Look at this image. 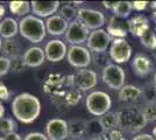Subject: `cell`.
Segmentation results:
<instances>
[{"label":"cell","instance_id":"cell-1","mask_svg":"<svg viewBox=\"0 0 156 140\" xmlns=\"http://www.w3.org/2000/svg\"><path fill=\"white\" fill-rule=\"evenodd\" d=\"M12 113L23 124H32L41 113V102L32 93L22 92L15 96L11 104Z\"/></svg>","mask_w":156,"mask_h":140},{"label":"cell","instance_id":"cell-2","mask_svg":"<svg viewBox=\"0 0 156 140\" xmlns=\"http://www.w3.org/2000/svg\"><path fill=\"white\" fill-rule=\"evenodd\" d=\"M19 32L22 38L33 43H39L46 38V22L35 15H27L19 22Z\"/></svg>","mask_w":156,"mask_h":140},{"label":"cell","instance_id":"cell-3","mask_svg":"<svg viewBox=\"0 0 156 140\" xmlns=\"http://www.w3.org/2000/svg\"><path fill=\"white\" fill-rule=\"evenodd\" d=\"M118 116V127L122 128L129 133H135L141 131L146 126L147 120L143 117L141 109L136 107H125L121 109Z\"/></svg>","mask_w":156,"mask_h":140},{"label":"cell","instance_id":"cell-4","mask_svg":"<svg viewBox=\"0 0 156 140\" xmlns=\"http://www.w3.org/2000/svg\"><path fill=\"white\" fill-rule=\"evenodd\" d=\"M85 105L87 111L97 117L100 118L101 116L107 113L110 111L111 106H112V100L111 97L104 91H92L87 97H86V102Z\"/></svg>","mask_w":156,"mask_h":140},{"label":"cell","instance_id":"cell-5","mask_svg":"<svg viewBox=\"0 0 156 140\" xmlns=\"http://www.w3.org/2000/svg\"><path fill=\"white\" fill-rule=\"evenodd\" d=\"M125 75L124 69L118 64L111 63L107 67L103 69V82L111 88L112 90H120L125 87Z\"/></svg>","mask_w":156,"mask_h":140},{"label":"cell","instance_id":"cell-6","mask_svg":"<svg viewBox=\"0 0 156 140\" xmlns=\"http://www.w3.org/2000/svg\"><path fill=\"white\" fill-rule=\"evenodd\" d=\"M90 36V29L79 20H73L69 23L65 33V40L71 46H80L87 41Z\"/></svg>","mask_w":156,"mask_h":140},{"label":"cell","instance_id":"cell-7","mask_svg":"<svg viewBox=\"0 0 156 140\" xmlns=\"http://www.w3.org/2000/svg\"><path fill=\"white\" fill-rule=\"evenodd\" d=\"M66 59L69 64L78 69H86L92 61V55L87 48L82 46H70L68 49Z\"/></svg>","mask_w":156,"mask_h":140},{"label":"cell","instance_id":"cell-8","mask_svg":"<svg viewBox=\"0 0 156 140\" xmlns=\"http://www.w3.org/2000/svg\"><path fill=\"white\" fill-rule=\"evenodd\" d=\"M77 20L83 22L89 29L97 31L101 29L105 25V15L103 12L92 8H79L77 13Z\"/></svg>","mask_w":156,"mask_h":140},{"label":"cell","instance_id":"cell-9","mask_svg":"<svg viewBox=\"0 0 156 140\" xmlns=\"http://www.w3.org/2000/svg\"><path fill=\"white\" fill-rule=\"evenodd\" d=\"M111 43H112V36L103 28L97 29V31H92L89 39L86 41L87 49L93 53L106 52Z\"/></svg>","mask_w":156,"mask_h":140},{"label":"cell","instance_id":"cell-10","mask_svg":"<svg viewBox=\"0 0 156 140\" xmlns=\"http://www.w3.org/2000/svg\"><path fill=\"white\" fill-rule=\"evenodd\" d=\"M110 57L117 64L129 61L132 56V47L126 39H114L110 47Z\"/></svg>","mask_w":156,"mask_h":140},{"label":"cell","instance_id":"cell-11","mask_svg":"<svg viewBox=\"0 0 156 140\" xmlns=\"http://www.w3.org/2000/svg\"><path fill=\"white\" fill-rule=\"evenodd\" d=\"M71 82L79 90H83V91L90 90L97 85V73L93 70H89V69H80L71 76Z\"/></svg>","mask_w":156,"mask_h":140},{"label":"cell","instance_id":"cell-12","mask_svg":"<svg viewBox=\"0 0 156 140\" xmlns=\"http://www.w3.org/2000/svg\"><path fill=\"white\" fill-rule=\"evenodd\" d=\"M46 132L49 140H65L69 137L68 121L61 118L48 120L46 125Z\"/></svg>","mask_w":156,"mask_h":140},{"label":"cell","instance_id":"cell-13","mask_svg":"<svg viewBox=\"0 0 156 140\" xmlns=\"http://www.w3.org/2000/svg\"><path fill=\"white\" fill-rule=\"evenodd\" d=\"M46 59L50 62H59L64 59L68 54V48L65 43L61 40H50L44 48Z\"/></svg>","mask_w":156,"mask_h":140},{"label":"cell","instance_id":"cell-14","mask_svg":"<svg viewBox=\"0 0 156 140\" xmlns=\"http://www.w3.org/2000/svg\"><path fill=\"white\" fill-rule=\"evenodd\" d=\"M32 11L37 18H50L58 11L59 1H32Z\"/></svg>","mask_w":156,"mask_h":140},{"label":"cell","instance_id":"cell-15","mask_svg":"<svg viewBox=\"0 0 156 140\" xmlns=\"http://www.w3.org/2000/svg\"><path fill=\"white\" fill-rule=\"evenodd\" d=\"M132 68L134 70V74L139 77H146L153 71L154 64L148 56L143 54H137L132 62Z\"/></svg>","mask_w":156,"mask_h":140},{"label":"cell","instance_id":"cell-16","mask_svg":"<svg viewBox=\"0 0 156 140\" xmlns=\"http://www.w3.org/2000/svg\"><path fill=\"white\" fill-rule=\"evenodd\" d=\"M127 25H128V32L132 33L133 36H136L139 39L150 28L149 20L144 15H135L130 18L127 21Z\"/></svg>","mask_w":156,"mask_h":140},{"label":"cell","instance_id":"cell-17","mask_svg":"<svg viewBox=\"0 0 156 140\" xmlns=\"http://www.w3.org/2000/svg\"><path fill=\"white\" fill-rule=\"evenodd\" d=\"M106 32L114 39H125L128 34V25L125 19H120L113 15L107 23Z\"/></svg>","mask_w":156,"mask_h":140},{"label":"cell","instance_id":"cell-18","mask_svg":"<svg viewBox=\"0 0 156 140\" xmlns=\"http://www.w3.org/2000/svg\"><path fill=\"white\" fill-rule=\"evenodd\" d=\"M23 61L27 67L36 68L42 66V63L46 60V53L40 47H30L28 48L22 55Z\"/></svg>","mask_w":156,"mask_h":140},{"label":"cell","instance_id":"cell-19","mask_svg":"<svg viewBox=\"0 0 156 140\" xmlns=\"http://www.w3.org/2000/svg\"><path fill=\"white\" fill-rule=\"evenodd\" d=\"M68 27H69V22L65 21L61 15H52L46 21L47 33L54 36H59L65 34Z\"/></svg>","mask_w":156,"mask_h":140},{"label":"cell","instance_id":"cell-20","mask_svg":"<svg viewBox=\"0 0 156 140\" xmlns=\"http://www.w3.org/2000/svg\"><path fill=\"white\" fill-rule=\"evenodd\" d=\"M69 137L73 140H82L87 135V121L83 119H72L68 121Z\"/></svg>","mask_w":156,"mask_h":140},{"label":"cell","instance_id":"cell-21","mask_svg":"<svg viewBox=\"0 0 156 140\" xmlns=\"http://www.w3.org/2000/svg\"><path fill=\"white\" fill-rule=\"evenodd\" d=\"M19 32V23L15 19L7 16L0 22V36L7 39H13L14 36Z\"/></svg>","mask_w":156,"mask_h":140},{"label":"cell","instance_id":"cell-22","mask_svg":"<svg viewBox=\"0 0 156 140\" xmlns=\"http://www.w3.org/2000/svg\"><path fill=\"white\" fill-rule=\"evenodd\" d=\"M142 96V90L134 85H125L119 90V99L125 103L136 102Z\"/></svg>","mask_w":156,"mask_h":140},{"label":"cell","instance_id":"cell-23","mask_svg":"<svg viewBox=\"0 0 156 140\" xmlns=\"http://www.w3.org/2000/svg\"><path fill=\"white\" fill-rule=\"evenodd\" d=\"M1 52L4 53V56L8 59H14L21 56V46L16 40L14 39H7L2 42Z\"/></svg>","mask_w":156,"mask_h":140},{"label":"cell","instance_id":"cell-24","mask_svg":"<svg viewBox=\"0 0 156 140\" xmlns=\"http://www.w3.org/2000/svg\"><path fill=\"white\" fill-rule=\"evenodd\" d=\"M132 11H133V4L130 1H117V5L112 9L114 16H118L120 19L128 18Z\"/></svg>","mask_w":156,"mask_h":140},{"label":"cell","instance_id":"cell-25","mask_svg":"<svg viewBox=\"0 0 156 140\" xmlns=\"http://www.w3.org/2000/svg\"><path fill=\"white\" fill-rule=\"evenodd\" d=\"M11 12L18 16H27V14L30 12L32 5L28 1H11L9 2Z\"/></svg>","mask_w":156,"mask_h":140},{"label":"cell","instance_id":"cell-26","mask_svg":"<svg viewBox=\"0 0 156 140\" xmlns=\"http://www.w3.org/2000/svg\"><path fill=\"white\" fill-rule=\"evenodd\" d=\"M99 119H100V121H101L103 127H104V130L106 133H107V132H111V131H113V130H117V127H118L117 113L108 111L107 113H105L104 116H101Z\"/></svg>","mask_w":156,"mask_h":140},{"label":"cell","instance_id":"cell-27","mask_svg":"<svg viewBox=\"0 0 156 140\" xmlns=\"http://www.w3.org/2000/svg\"><path fill=\"white\" fill-rule=\"evenodd\" d=\"M106 133L103 127V124L99 118H92L87 120V134L91 135V138L94 137H101Z\"/></svg>","mask_w":156,"mask_h":140},{"label":"cell","instance_id":"cell-28","mask_svg":"<svg viewBox=\"0 0 156 140\" xmlns=\"http://www.w3.org/2000/svg\"><path fill=\"white\" fill-rule=\"evenodd\" d=\"M18 130V124L14 121L12 118H7L4 117L2 119H0V133L2 135H6L9 133H14Z\"/></svg>","mask_w":156,"mask_h":140},{"label":"cell","instance_id":"cell-29","mask_svg":"<svg viewBox=\"0 0 156 140\" xmlns=\"http://www.w3.org/2000/svg\"><path fill=\"white\" fill-rule=\"evenodd\" d=\"M140 42L143 47L148 49H156V32L149 28L146 33L140 38Z\"/></svg>","mask_w":156,"mask_h":140},{"label":"cell","instance_id":"cell-30","mask_svg":"<svg viewBox=\"0 0 156 140\" xmlns=\"http://www.w3.org/2000/svg\"><path fill=\"white\" fill-rule=\"evenodd\" d=\"M110 59V54H107L106 52L93 53V55H92V61H93L94 66L98 68H101V69H105L108 64H111Z\"/></svg>","mask_w":156,"mask_h":140},{"label":"cell","instance_id":"cell-31","mask_svg":"<svg viewBox=\"0 0 156 140\" xmlns=\"http://www.w3.org/2000/svg\"><path fill=\"white\" fill-rule=\"evenodd\" d=\"M77 13H78V9H76V8L72 6V5H70V4L61 7V11H59V15H61L65 21H68L69 23H70L71 21L77 19Z\"/></svg>","mask_w":156,"mask_h":140},{"label":"cell","instance_id":"cell-32","mask_svg":"<svg viewBox=\"0 0 156 140\" xmlns=\"http://www.w3.org/2000/svg\"><path fill=\"white\" fill-rule=\"evenodd\" d=\"M142 96L146 103H156V85L153 83L146 84L142 89Z\"/></svg>","mask_w":156,"mask_h":140},{"label":"cell","instance_id":"cell-33","mask_svg":"<svg viewBox=\"0 0 156 140\" xmlns=\"http://www.w3.org/2000/svg\"><path fill=\"white\" fill-rule=\"evenodd\" d=\"M141 111L147 123L156 121V103H146V105H143Z\"/></svg>","mask_w":156,"mask_h":140},{"label":"cell","instance_id":"cell-34","mask_svg":"<svg viewBox=\"0 0 156 140\" xmlns=\"http://www.w3.org/2000/svg\"><path fill=\"white\" fill-rule=\"evenodd\" d=\"M26 63L23 61L22 56H18V57H14L11 59V71L13 74H21L25 71V68H26Z\"/></svg>","mask_w":156,"mask_h":140},{"label":"cell","instance_id":"cell-35","mask_svg":"<svg viewBox=\"0 0 156 140\" xmlns=\"http://www.w3.org/2000/svg\"><path fill=\"white\" fill-rule=\"evenodd\" d=\"M11 71V59L0 56V76H5Z\"/></svg>","mask_w":156,"mask_h":140},{"label":"cell","instance_id":"cell-36","mask_svg":"<svg viewBox=\"0 0 156 140\" xmlns=\"http://www.w3.org/2000/svg\"><path fill=\"white\" fill-rule=\"evenodd\" d=\"M23 140H49L46 134L40 133V132H30L25 137Z\"/></svg>","mask_w":156,"mask_h":140},{"label":"cell","instance_id":"cell-37","mask_svg":"<svg viewBox=\"0 0 156 140\" xmlns=\"http://www.w3.org/2000/svg\"><path fill=\"white\" fill-rule=\"evenodd\" d=\"M9 98V91H8V89L7 87L4 84V83H1L0 82V102H6L8 100Z\"/></svg>","mask_w":156,"mask_h":140},{"label":"cell","instance_id":"cell-38","mask_svg":"<svg viewBox=\"0 0 156 140\" xmlns=\"http://www.w3.org/2000/svg\"><path fill=\"white\" fill-rule=\"evenodd\" d=\"M108 139L110 140H127L124 137L122 132L119 131V130H113V131L108 132Z\"/></svg>","mask_w":156,"mask_h":140},{"label":"cell","instance_id":"cell-39","mask_svg":"<svg viewBox=\"0 0 156 140\" xmlns=\"http://www.w3.org/2000/svg\"><path fill=\"white\" fill-rule=\"evenodd\" d=\"M132 4H133V9H135V11H143V9H146V7L148 5L147 1H133Z\"/></svg>","mask_w":156,"mask_h":140},{"label":"cell","instance_id":"cell-40","mask_svg":"<svg viewBox=\"0 0 156 140\" xmlns=\"http://www.w3.org/2000/svg\"><path fill=\"white\" fill-rule=\"evenodd\" d=\"M133 140H155V138L148 133H143V134H139L136 137H134Z\"/></svg>","mask_w":156,"mask_h":140},{"label":"cell","instance_id":"cell-41","mask_svg":"<svg viewBox=\"0 0 156 140\" xmlns=\"http://www.w3.org/2000/svg\"><path fill=\"white\" fill-rule=\"evenodd\" d=\"M2 137H4V139H5V140H22V138H21L19 134L16 133V132L6 134V135H2Z\"/></svg>","mask_w":156,"mask_h":140},{"label":"cell","instance_id":"cell-42","mask_svg":"<svg viewBox=\"0 0 156 140\" xmlns=\"http://www.w3.org/2000/svg\"><path fill=\"white\" fill-rule=\"evenodd\" d=\"M103 5L105 6V8L112 11L114 8V6L117 5V1H103Z\"/></svg>","mask_w":156,"mask_h":140},{"label":"cell","instance_id":"cell-43","mask_svg":"<svg viewBox=\"0 0 156 140\" xmlns=\"http://www.w3.org/2000/svg\"><path fill=\"white\" fill-rule=\"evenodd\" d=\"M5 13H6V9H5V6L0 4V22H1V21L4 20V19H5V18H4V16H5Z\"/></svg>","mask_w":156,"mask_h":140},{"label":"cell","instance_id":"cell-44","mask_svg":"<svg viewBox=\"0 0 156 140\" xmlns=\"http://www.w3.org/2000/svg\"><path fill=\"white\" fill-rule=\"evenodd\" d=\"M4 114H5V107H4V105H2L1 102H0V119L4 118Z\"/></svg>","mask_w":156,"mask_h":140},{"label":"cell","instance_id":"cell-45","mask_svg":"<svg viewBox=\"0 0 156 140\" xmlns=\"http://www.w3.org/2000/svg\"><path fill=\"white\" fill-rule=\"evenodd\" d=\"M105 134H106V133H105ZM105 134H104V135H105ZM104 135H101V137H94V138H90L89 140H107Z\"/></svg>","mask_w":156,"mask_h":140},{"label":"cell","instance_id":"cell-46","mask_svg":"<svg viewBox=\"0 0 156 140\" xmlns=\"http://www.w3.org/2000/svg\"><path fill=\"white\" fill-rule=\"evenodd\" d=\"M151 19L154 21V23H156V11H154L153 14H151Z\"/></svg>","mask_w":156,"mask_h":140},{"label":"cell","instance_id":"cell-47","mask_svg":"<svg viewBox=\"0 0 156 140\" xmlns=\"http://www.w3.org/2000/svg\"><path fill=\"white\" fill-rule=\"evenodd\" d=\"M150 7H151L154 11H156V1H153V2H150Z\"/></svg>","mask_w":156,"mask_h":140},{"label":"cell","instance_id":"cell-48","mask_svg":"<svg viewBox=\"0 0 156 140\" xmlns=\"http://www.w3.org/2000/svg\"><path fill=\"white\" fill-rule=\"evenodd\" d=\"M153 137H154L156 140V126H154V128H153Z\"/></svg>","mask_w":156,"mask_h":140},{"label":"cell","instance_id":"cell-49","mask_svg":"<svg viewBox=\"0 0 156 140\" xmlns=\"http://www.w3.org/2000/svg\"><path fill=\"white\" fill-rule=\"evenodd\" d=\"M153 82H154V84L156 85V71H155V74H154V81H153Z\"/></svg>","mask_w":156,"mask_h":140},{"label":"cell","instance_id":"cell-50","mask_svg":"<svg viewBox=\"0 0 156 140\" xmlns=\"http://www.w3.org/2000/svg\"><path fill=\"white\" fill-rule=\"evenodd\" d=\"M1 47H2V41H1V36H0V52H1Z\"/></svg>","mask_w":156,"mask_h":140},{"label":"cell","instance_id":"cell-51","mask_svg":"<svg viewBox=\"0 0 156 140\" xmlns=\"http://www.w3.org/2000/svg\"><path fill=\"white\" fill-rule=\"evenodd\" d=\"M0 140H5V139H4V137H2V135L0 137Z\"/></svg>","mask_w":156,"mask_h":140}]
</instances>
